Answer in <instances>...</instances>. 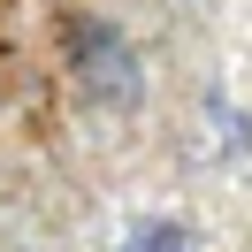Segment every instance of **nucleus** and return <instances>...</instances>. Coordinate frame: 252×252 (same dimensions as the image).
Wrapping results in <instances>:
<instances>
[{
    "instance_id": "2",
    "label": "nucleus",
    "mask_w": 252,
    "mask_h": 252,
    "mask_svg": "<svg viewBox=\"0 0 252 252\" xmlns=\"http://www.w3.org/2000/svg\"><path fill=\"white\" fill-rule=\"evenodd\" d=\"M123 252H191V229L184 221H145V229L123 237Z\"/></svg>"
},
{
    "instance_id": "1",
    "label": "nucleus",
    "mask_w": 252,
    "mask_h": 252,
    "mask_svg": "<svg viewBox=\"0 0 252 252\" xmlns=\"http://www.w3.org/2000/svg\"><path fill=\"white\" fill-rule=\"evenodd\" d=\"M77 84H84V99H99L115 115L145 99V69H138V54H130V38L115 23H84L77 31Z\"/></svg>"
}]
</instances>
